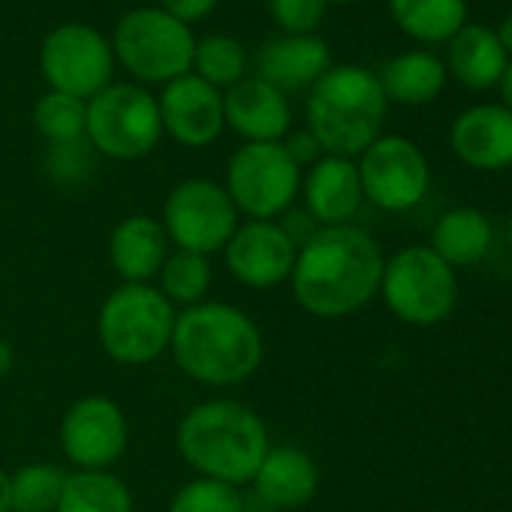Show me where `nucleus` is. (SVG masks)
I'll list each match as a JSON object with an SVG mask.
<instances>
[{
	"instance_id": "f3484780",
	"label": "nucleus",
	"mask_w": 512,
	"mask_h": 512,
	"mask_svg": "<svg viewBox=\"0 0 512 512\" xmlns=\"http://www.w3.org/2000/svg\"><path fill=\"white\" fill-rule=\"evenodd\" d=\"M226 124L247 142H281L290 130L293 112L287 94L263 79H241L223 97Z\"/></svg>"
},
{
	"instance_id": "ddd939ff",
	"label": "nucleus",
	"mask_w": 512,
	"mask_h": 512,
	"mask_svg": "<svg viewBox=\"0 0 512 512\" xmlns=\"http://www.w3.org/2000/svg\"><path fill=\"white\" fill-rule=\"evenodd\" d=\"M130 443V425L118 401L85 395L61 419V449L76 470H109Z\"/></svg>"
},
{
	"instance_id": "9b49d317",
	"label": "nucleus",
	"mask_w": 512,
	"mask_h": 512,
	"mask_svg": "<svg viewBox=\"0 0 512 512\" xmlns=\"http://www.w3.org/2000/svg\"><path fill=\"white\" fill-rule=\"evenodd\" d=\"M40 67L52 91L91 100L103 88H109L115 52L94 28L64 25L46 37Z\"/></svg>"
},
{
	"instance_id": "f257e3e1",
	"label": "nucleus",
	"mask_w": 512,
	"mask_h": 512,
	"mask_svg": "<svg viewBox=\"0 0 512 512\" xmlns=\"http://www.w3.org/2000/svg\"><path fill=\"white\" fill-rule=\"evenodd\" d=\"M383 253L371 232L341 223L317 226L296 253L290 275L302 311L320 320H341L365 308L380 293Z\"/></svg>"
},
{
	"instance_id": "a211bd4d",
	"label": "nucleus",
	"mask_w": 512,
	"mask_h": 512,
	"mask_svg": "<svg viewBox=\"0 0 512 512\" xmlns=\"http://www.w3.org/2000/svg\"><path fill=\"white\" fill-rule=\"evenodd\" d=\"M253 494L269 509H299L317 497L320 470L299 446H272L253 473Z\"/></svg>"
},
{
	"instance_id": "79ce46f5",
	"label": "nucleus",
	"mask_w": 512,
	"mask_h": 512,
	"mask_svg": "<svg viewBox=\"0 0 512 512\" xmlns=\"http://www.w3.org/2000/svg\"><path fill=\"white\" fill-rule=\"evenodd\" d=\"M509 4H512V0H509Z\"/></svg>"
},
{
	"instance_id": "2eb2a0df",
	"label": "nucleus",
	"mask_w": 512,
	"mask_h": 512,
	"mask_svg": "<svg viewBox=\"0 0 512 512\" xmlns=\"http://www.w3.org/2000/svg\"><path fill=\"white\" fill-rule=\"evenodd\" d=\"M157 106L163 133L184 148H205L226 127L223 94L199 76H181L169 82Z\"/></svg>"
},
{
	"instance_id": "58836bf2",
	"label": "nucleus",
	"mask_w": 512,
	"mask_h": 512,
	"mask_svg": "<svg viewBox=\"0 0 512 512\" xmlns=\"http://www.w3.org/2000/svg\"><path fill=\"white\" fill-rule=\"evenodd\" d=\"M497 40H500V46L506 49V55H512V16H506V19L500 22V28H497Z\"/></svg>"
},
{
	"instance_id": "473e14b6",
	"label": "nucleus",
	"mask_w": 512,
	"mask_h": 512,
	"mask_svg": "<svg viewBox=\"0 0 512 512\" xmlns=\"http://www.w3.org/2000/svg\"><path fill=\"white\" fill-rule=\"evenodd\" d=\"M88 139H79V142H67V145H52L49 151V169L55 178H64V181H73L79 178L85 169H88Z\"/></svg>"
},
{
	"instance_id": "e433bc0d",
	"label": "nucleus",
	"mask_w": 512,
	"mask_h": 512,
	"mask_svg": "<svg viewBox=\"0 0 512 512\" xmlns=\"http://www.w3.org/2000/svg\"><path fill=\"white\" fill-rule=\"evenodd\" d=\"M0 512H13V476L0 470Z\"/></svg>"
},
{
	"instance_id": "cd10ccee",
	"label": "nucleus",
	"mask_w": 512,
	"mask_h": 512,
	"mask_svg": "<svg viewBox=\"0 0 512 512\" xmlns=\"http://www.w3.org/2000/svg\"><path fill=\"white\" fill-rule=\"evenodd\" d=\"M88 103L61 91H49L34 106V127L49 145H67L85 139Z\"/></svg>"
},
{
	"instance_id": "2f4dec72",
	"label": "nucleus",
	"mask_w": 512,
	"mask_h": 512,
	"mask_svg": "<svg viewBox=\"0 0 512 512\" xmlns=\"http://www.w3.org/2000/svg\"><path fill=\"white\" fill-rule=\"evenodd\" d=\"M275 22L293 34V37H308L317 31L326 13V0H269Z\"/></svg>"
},
{
	"instance_id": "7c9ffc66",
	"label": "nucleus",
	"mask_w": 512,
	"mask_h": 512,
	"mask_svg": "<svg viewBox=\"0 0 512 512\" xmlns=\"http://www.w3.org/2000/svg\"><path fill=\"white\" fill-rule=\"evenodd\" d=\"M169 512H247V509L235 485L196 476L172 494Z\"/></svg>"
},
{
	"instance_id": "4468645a",
	"label": "nucleus",
	"mask_w": 512,
	"mask_h": 512,
	"mask_svg": "<svg viewBox=\"0 0 512 512\" xmlns=\"http://www.w3.org/2000/svg\"><path fill=\"white\" fill-rule=\"evenodd\" d=\"M299 244L278 220L238 223L223 247L229 275L250 290H272L290 281Z\"/></svg>"
},
{
	"instance_id": "dca6fc26",
	"label": "nucleus",
	"mask_w": 512,
	"mask_h": 512,
	"mask_svg": "<svg viewBox=\"0 0 512 512\" xmlns=\"http://www.w3.org/2000/svg\"><path fill=\"white\" fill-rule=\"evenodd\" d=\"M449 145L473 169L497 172L512 166V112L497 103L461 112L452 124Z\"/></svg>"
},
{
	"instance_id": "c85d7f7f",
	"label": "nucleus",
	"mask_w": 512,
	"mask_h": 512,
	"mask_svg": "<svg viewBox=\"0 0 512 512\" xmlns=\"http://www.w3.org/2000/svg\"><path fill=\"white\" fill-rule=\"evenodd\" d=\"M13 476V512H55L67 473L52 464H28Z\"/></svg>"
},
{
	"instance_id": "c756f323",
	"label": "nucleus",
	"mask_w": 512,
	"mask_h": 512,
	"mask_svg": "<svg viewBox=\"0 0 512 512\" xmlns=\"http://www.w3.org/2000/svg\"><path fill=\"white\" fill-rule=\"evenodd\" d=\"M193 67L202 82L211 88H232L244 79L247 70V55L232 37H205L196 43L193 52Z\"/></svg>"
},
{
	"instance_id": "6e6552de",
	"label": "nucleus",
	"mask_w": 512,
	"mask_h": 512,
	"mask_svg": "<svg viewBox=\"0 0 512 512\" xmlns=\"http://www.w3.org/2000/svg\"><path fill=\"white\" fill-rule=\"evenodd\" d=\"M163 136L160 106L139 85H109L88 103L85 139L112 160H139Z\"/></svg>"
},
{
	"instance_id": "c9c22d12",
	"label": "nucleus",
	"mask_w": 512,
	"mask_h": 512,
	"mask_svg": "<svg viewBox=\"0 0 512 512\" xmlns=\"http://www.w3.org/2000/svg\"><path fill=\"white\" fill-rule=\"evenodd\" d=\"M16 365V347L7 341V338H0V380H4Z\"/></svg>"
},
{
	"instance_id": "412c9836",
	"label": "nucleus",
	"mask_w": 512,
	"mask_h": 512,
	"mask_svg": "<svg viewBox=\"0 0 512 512\" xmlns=\"http://www.w3.org/2000/svg\"><path fill=\"white\" fill-rule=\"evenodd\" d=\"M169 256V238L160 220L133 214L109 235V263L124 284H151Z\"/></svg>"
},
{
	"instance_id": "1a4fd4ad",
	"label": "nucleus",
	"mask_w": 512,
	"mask_h": 512,
	"mask_svg": "<svg viewBox=\"0 0 512 512\" xmlns=\"http://www.w3.org/2000/svg\"><path fill=\"white\" fill-rule=\"evenodd\" d=\"M196 40L163 10H133L115 28V55L142 82H175L193 67Z\"/></svg>"
},
{
	"instance_id": "0eeeda50",
	"label": "nucleus",
	"mask_w": 512,
	"mask_h": 512,
	"mask_svg": "<svg viewBox=\"0 0 512 512\" xmlns=\"http://www.w3.org/2000/svg\"><path fill=\"white\" fill-rule=\"evenodd\" d=\"M302 169L284 142H244L226 166V193L250 220H275L296 202Z\"/></svg>"
},
{
	"instance_id": "20e7f679",
	"label": "nucleus",
	"mask_w": 512,
	"mask_h": 512,
	"mask_svg": "<svg viewBox=\"0 0 512 512\" xmlns=\"http://www.w3.org/2000/svg\"><path fill=\"white\" fill-rule=\"evenodd\" d=\"M386 94L365 67H332L308 94V130L332 157H356L380 139Z\"/></svg>"
},
{
	"instance_id": "aec40b11",
	"label": "nucleus",
	"mask_w": 512,
	"mask_h": 512,
	"mask_svg": "<svg viewBox=\"0 0 512 512\" xmlns=\"http://www.w3.org/2000/svg\"><path fill=\"white\" fill-rule=\"evenodd\" d=\"M305 205L314 223L323 226H341L356 217L362 208V181H359V166L350 157H320L305 181Z\"/></svg>"
},
{
	"instance_id": "b1692460",
	"label": "nucleus",
	"mask_w": 512,
	"mask_h": 512,
	"mask_svg": "<svg viewBox=\"0 0 512 512\" xmlns=\"http://www.w3.org/2000/svg\"><path fill=\"white\" fill-rule=\"evenodd\" d=\"M491 238H494V229L482 211L455 208L437 220V226L431 232V250L452 269L455 266H473L488 253Z\"/></svg>"
},
{
	"instance_id": "5701e85b",
	"label": "nucleus",
	"mask_w": 512,
	"mask_h": 512,
	"mask_svg": "<svg viewBox=\"0 0 512 512\" xmlns=\"http://www.w3.org/2000/svg\"><path fill=\"white\" fill-rule=\"evenodd\" d=\"M446 76H449L446 64L437 55L404 52V55L392 58L377 79H380L386 100H395L404 106H425L434 97H440Z\"/></svg>"
},
{
	"instance_id": "4c0bfd02",
	"label": "nucleus",
	"mask_w": 512,
	"mask_h": 512,
	"mask_svg": "<svg viewBox=\"0 0 512 512\" xmlns=\"http://www.w3.org/2000/svg\"><path fill=\"white\" fill-rule=\"evenodd\" d=\"M497 88H500V97H503V109H509V112H512V61L506 64V70H503V76H500Z\"/></svg>"
},
{
	"instance_id": "72a5a7b5",
	"label": "nucleus",
	"mask_w": 512,
	"mask_h": 512,
	"mask_svg": "<svg viewBox=\"0 0 512 512\" xmlns=\"http://www.w3.org/2000/svg\"><path fill=\"white\" fill-rule=\"evenodd\" d=\"M284 148H287V154L293 157V163H296L299 169H302V166H314V163L320 160V151H323L311 130L293 133V136L284 142Z\"/></svg>"
},
{
	"instance_id": "4be33fe9",
	"label": "nucleus",
	"mask_w": 512,
	"mask_h": 512,
	"mask_svg": "<svg viewBox=\"0 0 512 512\" xmlns=\"http://www.w3.org/2000/svg\"><path fill=\"white\" fill-rule=\"evenodd\" d=\"M509 64L506 49L497 40V31L485 25H464L449 40V64L446 73L455 76L470 91H488L500 82Z\"/></svg>"
},
{
	"instance_id": "f704fd0d",
	"label": "nucleus",
	"mask_w": 512,
	"mask_h": 512,
	"mask_svg": "<svg viewBox=\"0 0 512 512\" xmlns=\"http://www.w3.org/2000/svg\"><path fill=\"white\" fill-rule=\"evenodd\" d=\"M217 0H163V13H169L172 19H178L181 25L199 22L214 10Z\"/></svg>"
},
{
	"instance_id": "9d476101",
	"label": "nucleus",
	"mask_w": 512,
	"mask_h": 512,
	"mask_svg": "<svg viewBox=\"0 0 512 512\" xmlns=\"http://www.w3.org/2000/svg\"><path fill=\"white\" fill-rule=\"evenodd\" d=\"M160 226L175 250L211 256L223 250L238 229V208L217 181L190 178L166 196Z\"/></svg>"
},
{
	"instance_id": "a878e982",
	"label": "nucleus",
	"mask_w": 512,
	"mask_h": 512,
	"mask_svg": "<svg viewBox=\"0 0 512 512\" xmlns=\"http://www.w3.org/2000/svg\"><path fill=\"white\" fill-rule=\"evenodd\" d=\"M55 512H133V494L112 470L67 473Z\"/></svg>"
},
{
	"instance_id": "393cba45",
	"label": "nucleus",
	"mask_w": 512,
	"mask_h": 512,
	"mask_svg": "<svg viewBox=\"0 0 512 512\" xmlns=\"http://www.w3.org/2000/svg\"><path fill=\"white\" fill-rule=\"evenodd\" d=\"M395 25L419 43H449L467 25V0H389Z\"/></svg>"
},
{
	"instance_id": "7ed1b4c3",
	"label": "nucleus",
	"mask_w": 512,
	"mask_h": 512,
	"mask_svg": "<svg viewBox=\"0 0 512 512\" xmlns=\"http://www.w3.org/2000/svg\"><path fill=\"white\" fill-rule=\"evenodd\" d=\"M269 428L253 407L232 398H211L187 410L178 425L181 458L205 479L244 485L263 464Z\"/></svg>"
},
{
	"instance_id": "39448f33",
	"label": "nucleus",
	"mask_w": 512,
	"mask_h": 512,
	"mask_svg": "<svg viewBox=\"0 0 512 512\" xmlns=\"http://www.w3.org/2000/svg\"><path fill=\"white\" fill-rule=\"evenodd\" d=\"M175 320V305L157 287L121 284L100 308V347L118 365H148L169 350Z\"/></svg>"
},
{
	"instance_id": "6ab92c4d",
	"label": "nucleus",
	"mask_w": 512,
	"mask_h": 512,
	"mask_svg": "<svg viewBox=\"0 0 512 512\" xmlns=\"http://www.w3.org/2000/svg\"><path fill=\"white\" fill-rule=\"evenodd\" d=\"M329 70H332V52L314 34L278 37L266 43L260 55H256V79L269 82L281 94L314 88Z\"/></svg>"
},
{
	"instance_id": "423d86ee",
	"label": "nucleus",
	"mask_w": 512,
	"mask_h": 512,
	"mask_svg": "<svg viewBox=\"0 0 512 512\" xmlns=\"http://www.w3.org/2000/svg\"><path fill=\"white\" fill-rule=\"evenodd\" d=\"M380 293L398 320L410 326H437L458 302V281L455 269L431 247H404L383 266Z\"/></svg>"
},
{
	"instance_id": "f8f14e48",
	"label": "nucleus",
	"mask_w": 512,
	"mask_h": 512,
	"mask_svg": "<svg viewBox=\"0 0 512 512\" xmlns=\"http://www.w3.org/2000/svg\"><path fill=\"white\" fill-rule=\"evenodd\" d=\"M359 157L356 166L368 202L383 211H407L422 202L431 172L416 142L404 136H380Z\"/></svg>"
},
{
	"instance_id": "bb28decb",
	"label": "nucleus",
	"mask_w": 512,
	"mask_h": 512,
	"mask_svg": "<svg viewBox=\"0 0 512 512\" xmlns=\"http://www.w3.org/2000/svg\"><path fill=\"white\" fill-rule=\"evenodd\" d=\"M160 293L172 302V305H184L193 308L199 302H205V293L211 287V263L202 253H190V250H169L166 263L160 269Z\"/></svg>"
},
{
	"instance_id": "f03ea898",
	"label": "nucleus",
	"mask_w": 512,
	"mask_h": 512,
	"mask_svg": "<svg viewBox=\"0 0 512 512\" xmlns=\"http://www.w3.org/2000/svg\"><path fill=\"white\" fill-rule=\"evenodd\" d=\"M172 359L196 383L238 386L263 365V332L235 305L199 302L184 308L172 332Z\"/></svg>"
},
{
	"instance_id": "ea45409f",
	"label": "nucleus",
	"mask_w": 512,
	"mask_h": 512,
	"mask_svg": "<svg viewBox=\"0 0 512 512\" xmlns=\"http://www.w3.org/2000/svg\"><path fill=\"white\" fill-rule=\"evenodd\" d=\"M326 4H356V0H326Z\"/></svg>"
},
{
	"instance_id": "a19ab883",
	"label": "nucleus",
	"mask_w": 512,
	"mask_h": 512,
	"mask_svg": "<svg viewBox=\"0 0 512 512\" xmlns=\"http://www.w3.org/2000/svg\"><path fill=\"white\" fill-rule=\"evenodd\" d=\"M506 235H509V244H512V214H509V226H506Z\"/></svg>"
}]
</instances>
